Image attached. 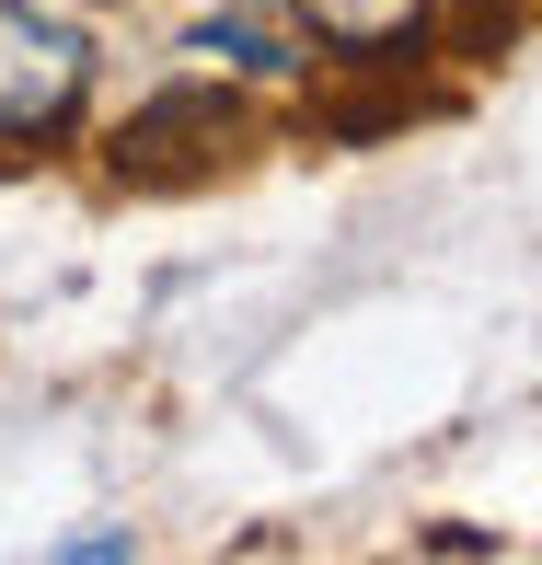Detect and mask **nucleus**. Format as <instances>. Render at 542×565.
I'll return each instance as SVG.
<instances>
[{
	"label": "nucleus",
	"mask_w": 542,
	"mask_h": 565,
	"mask_svg": "<svg viewBox=\"0 0 542 565\" xmlns=\"http://www.w3.org/2000/svg\"><path fill=\"white\" fill-rule=\"evenodd\" d=\"M93 93V46L46 0H0V139H59Z\"/></svg>",
	"instance_id": "1"
},
{
	"label": "nucleus",
	"mask_w": 542,
	"mask_h": 565,
	"mask_svg": "<svg viewBox=\"0 0 542 565\" xmlns=\"http://www.w3.org/2000/svg\"><path fill=\"white\" fill-rule=\"evenodd\" d=\"M289 23H312L323 46H404L416 0H289Z\"/></svg>",
	"instance_id": "2"
}]
</instances>
